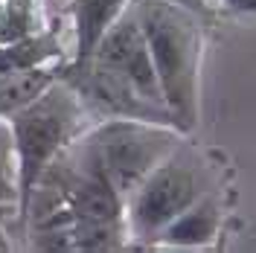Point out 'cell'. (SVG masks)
Segmentation results:
<instances>
[{
	"instance_id": "7a4b0ae2",
	"label": "cell",
	"mask_w": 256,
	"mask_h": 253,
	"mask_svg": "<svg viewBox=\"0 0 256 253\" xmlns=\"http://www.w3.org/2000/svg\"><path fill=\"white\" fill-rule=\"evenodd\" d=\"M84 120L82 94L64 79H52L24 108L6 116L18 166V216L24 218L41 178L67 146L79 137Z\"/></svg>"
},
{
	"instance_id": "ba28073f",
	"label": "cell",
	"mask_w": 256,
	"mask_h": 253,
	"mask_svg": "<svg viewBox=\"0 0 256 253\" xmlns=\"http://www.w3.org/2000/svg\"><path fill=\"white\" fill-rule=\"evenodd\" d=\"M52 79H58L56 67H35V70H18V73H0V120L12 116L24 108L30 99L41 94Z\"/></svg>"
},
{
	"instance_id": "7c38bea8",
	"label": "cell",
	"mask_w": 256,
	"mask_h": 253,
	"mask_svg": "<svg viewBox=\"0 0 256 253\" xmlns=\"http://www.w3.org/2000/svg\"><path fill=\"white\" fill-rule=\"evenodd\" d=\"M169 3H178V6L190 9L195 15H204V12H207V3H204V0H169Z\"/></svg>"
},
{
	"instance_id": "277c9868",
	"label": "cell",
	"mask_w": 256,
	"mask_h": 253,
	"mask_svg": "<svg viewBox=\"0 0 256 253\" xmlns=\"http://www.w3.org/2000/svg\"><path fill=\"white\" fill-rule=\"evenodd\" d=\"M201 198L198 178L190 166H180L175 160H163L154 172L146 178L126 201V224L128 238L137 244H158L160 233L175 222L180 212H186Z\"/></svg>"
},
{
	"instance_id": "52a82bcc",
	"label": "cell",
	"mask_w": 256,
	"mask_h": 253,
	"mask_svg": "<svg viewBox=\"0 0 256 253\" xmlns=\"http://www.w3.org/2000/svg\"><path fill=\"white\" fill-rule=\"evenodd\" d=\"M218 233V210L207 201H195V204L180 212L175 222L160 233L158 244H169V248H201L210 244Z\"/></svg>"
},
{
	"instance_id": "9c48e42d",
	"label": "cell",
	"mask_w": 256,
	"mask_h": 253,
	"mask_svg": "<svg viewBox=\"0 0 256 253\" xmlns=\"http://www.w3.org/2000/svg\"><path fill=\"white\" fill-rule=\"evenodd\" d=\"M41 32L38 0H0V41H20Z\"/></svg>"
},
{
	"instance_id": "5b68a950",
	"label": "cell",
	"mask_w": 256,
	"mask_h": 253,
	"mask_svg": "<svg viewBox=\"0 0 256 253\" xmlns=\"http://www.w3.org/2000/svg\"><path fill=\"white\" fill-rule=\"evenodd\" d=\"M128 9V0H70L73 18V67L90 62L105 32Z\"/></svg>"
},
{
	"instance_id": "30bf717a",
	"label": "cell",
	"mask_w": 256,
	"mask_h": 253,
	"mask_svg": "<svg viewBox=\"0 0 256 253\" xmlns=\"http://www.w3.org/2000/svg\"><path fill=\"white\" fill-rule=\"evenodd\" d=\"M0 204H18V166L6 120H0Z\"/></svg>"
},
{
	"instance_id": "3957f363",
	"label": "cell",
	"mask_w": 256,
	"mask_h": 253,
	"mask_svg": "<svg viewBox=\"0 0 256 253\" xmlns=\"http://www.w3.org/2000/svg\"><path fill=\"white\" fill-rule=\"evenodd\" d=\"M180 128L137 116H111L73 140L76 166L99 174L128 201V195L172 158Z\"/></svg>"
},
{
	"instance_id": "8992f818",
	"label": "cell",
	"mask_w": 256,
	"mask_h": 253,
	"mask_svg": "<svg viewBox=\"0 0 256 253\" xmlns=\"http://www.w3.org/2000/svg\"><path fill=\"white\" fill-rule=\"evenodd\" d=\"M62 58V44L56 32H35L20 41H0V73H18V70H35V67H52Z\"/></svg>"
},
{
	"instance_id": "8fae6325",
	"label": "cell",
	"mask_w": 256,
	"mask_h": 253,
	"mask_svg": "<svg viewBox=\"0 0 256 253\" xmlns=\"http://www.w3.org/2000/svg\"><path fill=\"white\" fill-rule=\"evenodd\" d=\"M222 3L233 15H256V0H222Z\"/></svg>"
},
{
	"instance_id": "6da1fadb",
	"label": "cell",
	"mask_w": 256,
	"mask_h": 253,
	"mask_svg": "<svg viewBox=\"0 0 256 253\" xmlns=\"http://www.w3.org/2000/svg\"><path fill=\"white\" fill-rule=\"evenodd\" d=\"M152 52L163 102L180 131H192L198 122L204 30L201 15L169 0H128Z\"/></svg>"
}]
</instances>
